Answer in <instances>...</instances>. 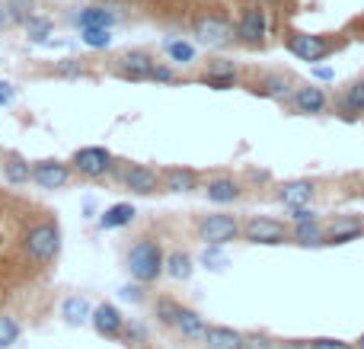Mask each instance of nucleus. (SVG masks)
<instances>
[{"label": "nucleus", "instance_id": "obj_1", "mask_svg": "<svg viewBox=\"0 0 364 349\" xmlns=\"http://www.w3.org/2000/svg\"><path fill=\"white\" fill-rule=\"evenodd\" d=\"M164 250H160L157 241H151V237H141L138 244H134L132 250H128V273H132L134 282H154L160 273H164Z\"/></svg>", "mask_w": 364, "mask_h": 349}, {"label": "nucleus", "instance_id": "obj_2", "mask_svg": "<svg viewBox=\"0 0 364 349\" xmlns=\"http://www.w3.org/2000/svg\"><path fill=\"white\" fill-rule=\"evenodd\" d=\"M23 250L29 260L51 263L58 256V250H61V228L51 222H42V224H36V228H29L23 234Z\"/></svg>", "mask_w": 364, "mask_h": 349}, {"label": "nucleus", "instance_id": "obj_3", "mask_svg": "<svg viewBox=\"0 0 364 349\" xmlns=\"http://www.w3.org/2000/svg\"><path fill=\"white\" fill-rule=\"evenodd\" d=\"M192 36L198 38V45H205V48H227V45L237 38V29H233L224 16H218V13H205V16L195 19Z\"/></svg>", "mask_w": 364, "mask_h": 349}, {"label": "nucleus", "instance_id": "obj_4", "mask_svg": "<svg viewBox=\"0 0 364 349\" xmlns=\"http://www.w3.org/2000/svg\"><path fill=\"white\" fill-rule=\"evenodd\" d=\"M288 51H291L294 58H301V61L316 64V61H323V58L333 55L336 45L329 42L326 36H310V32H291V38H288Z\"/></svg>", "mask_w": 364, "mask_h": 349}, {"label": "nucleus", "instance_id": "obj_5", "mask_svg": "<svg viewBox=\"0 0 364 349\" xmlns=\"http://www.w3.org/2000/svg\"><path fill=\"white\" fill-rule=\"evenodd\" d=\"M237 234H243V224H240L233 215H205L198 222V237L205 244H218V247H224V244L233 241Z\"/></svg>", "mask_w": 364, "mask_h": 349}, {"label": "nucleus", "instance_id": "obj_6", "mask_svg": "<svg viewBox=\"0 0 364 349\" xmlns=\"http://www.w3.org/2000/svg\"><path fill=\"white\" fill-rule=\"evenodd\" d=\"M115 157L112 151H106V147H80V151L74 154V160H70V170H77L80 177H106L109 170H112Z\"/></svg>", "mask_w": 364, "mask_h": 349}, {"label": "nucleus", "instance_id": "obj_7", "mask_svg": "<svg viewBox=\"0 0 364 349\" xmlns=\"http://www.w3.org/2000/svg\"><path fill=\"white\" fill-rule=\"evenodd\" d=\"M265 32H269V19H265L262 6H246L243 16L237 23V38L250 48H259L265 42Z\"/></svg>", "mask_w": 364, "mask_h": 349}, {"label": "nucleus", "instance_id": "obj_8", "mask_svg": "<svg viewBox=\"0 0 364 349\" xmlns=\"http://www.w3.org/2000/svg\"><path fill=\"white\" fill-rule=\"evenodd\" d=\"M243 237L250 244H265V247H272V244L288 241V231H284V224L275 222V218H250V222L243 224Z\"/></svg>", "mask_w": 364, "mask_h": 349}, {"label": "nucleus", "instance_id": "obj_9", "mask_svg": "<svg viewBox=\"0 0 364 349\" xmlns=\"http://www.w3.org/2000/svg\"><path fill=\"white\" fill-rule=\"evenodd\" d=\"M154 58L147 51H125V55L115 61V74L122 80H151V71H154Z\"/></svg>", "mask_w": 364, "mask_h": 349}, {"label": "nucleus", "instance_id": "obj_10", "mask_svg": "<svg viewBox=\"0 0 364 349\" xmlns=\"http://www.w3.org/2000/svg\"><path fill=\"white\" fill-rule=\"evenodd\" d=\"M32 179L42 189H61L70 179V167L61 160H38V164H32Z\"/></svg>", "mask_w": 364, "mask_h": 349}, {"label": "nucleus", "instance_id": "obj_11", "mask_svg": "<svg viewBox=\"0 0 364 349\" xmlns=\"http://www.w3.org/2000/svg\"><path fill=\"white\" fill-rule=\"evenodd\" d=\"M122 179H125V186L132 192H138V196H151V192H157V186L164 183V177H160L154 167H144V164L128 167V170L122 173Z\"/></svg>", "mask_w": 364, "mask_h": 349}, {"label": "nucleus", "instance_id": "obj_12", "mask_svg": "<svg viewBox=\"0 0 364 349\" xmlns=\"http://www.w3.org/2000/svg\"><path fill=\"white\" fill-rule=\"evenodd\" d=\"M364 234V222L355 215H339L326 224V244H352Z\"/></svg>", "mask_w": 364, "mask_h": 349}, {"label": "nucleus", "instance_id": "obj_13", "mask_svg": "<svg viewBox=\"0 0 364 349\" xmlns=\"http://www.w3.org/2000/svg\"><path fill=\"white\" fill-rule=\"evenodd\" d=\"M237 80H240V71H237V64L227 61V58L211 61L208 71L201 74V83H208V87H214V90H230V87H237Z\"/></svg>", "mask_w": 364, "mask_h": 349}, {"label": "nucleus", "instance_id": "obj_14", "mask_svg": "<svg viewBox=\"0 0 364 349\" xmlns=\"http://www.w3.org/2000/svg\"><path fill=\"white\" fill-rule=\"evenodd\" d=\"M90 321H93L96 333L100 337H122V330H125V318H122V311L115 305H100L93 308V314H90Z\"/></svg>", "mask_w": 364, "mask_h": 349}, {"label": "nucleus", "instance_id": "obj_15", "mask_svg": "<svg viewBox=\"0 0 364 349\" xmlns=\"http://www.w3.org/2000/svg\"><path fill=\"white\" fill-rule=\"evenodd\" d=\"M291 103H294V109H297V113H304V115H320L323 109H326L329 96H326V90H323V87L307 83V87H297L294 90Z\"/></svg>", "mask_w": 364, "mask_h": 349}, {"label": "nucleus", "instance_id": "obj_16", "mask_svg": "<svg viewBox=\"0 0 364 349\" xmlns=\"http://www.w3.org/2000/svg\"><path fill=\"white\" fill-rule=\"evenodd\" d=\"M314 196H316V186L310 183V179H291V183H284L282 189H278V199H282V205H288V209L310 205Z\"/></svg>", "mask_w": 364, "mask_h": 349}, {"label": "nucleus", "instance_id": "obj_17", "mask_svg": "<svg viewBox=\"0 0 364 349\" xmlns=\"http://www.w3.org/2000/svg\"><path fill=\"white\" fill-rule=\"evenodd\" d=\"M205 196H208V202H214V205H227V202H237V199L243 196V189H240V183L230 177H214V179H208Z\"/></svg>", "mask_w": 364, "mask_h": 349}, {"label": "nucleus", "instance_id": "obj_18", "mask_svg": "<svg viewBox=\"0 0 364 349\" xmlns=\"http://www.w3.org/2000/svg\"><path fill=\"white\" fill-rule=\"evenodd\" d=\"M173 327L188 340H205V333H208L205 318H201L198 311H192V308H182V305H179L176 318H173Z\"/></svg>", "mask_w": 364, "mask_h": 349}, {"label": "nucleus", "instance_id": "obj_19", "mask_svg": "<svg viewBox=\"0 0 364 349\" xmlns=\"http://www.w3.org/2000/svg\"><path fill=\"white\" fill-rule=\"evenodd\" d=\"M205 349H246V337L233 327H208Z\"/></svg>", "mask_w": 364, "mask_h": 349}, {"label": "nucleus", "instance_id": "obj_20", "mask_svg": "<svg viewBox=\"0 0 364 349\" xmlns=\"http://www.w3.org/2000/svg\"><path fill=\"white\" fill-rule=\"evenodd\" d=\"M134 215H138V212H134L132 202H115V205H109V209L100 215V228H102V231L125 228V224L134 222Z\"/></svg>", "mask_w": 364, "mask_h": 349}, {"label": "nucleus", "instance_id": "obj_21", "mask_svg": "<svg viewBox=\"0 0 364 349\" xmlns=\"http://www.w3.org/2000/svg\"><path fill=\"white\" fill-rule=\"evenodd\" d=\"M74 23L80 26V29H87V26H102V29H112V26L119 23V16H115V10H106V6H83V10L74 16Z\"/></svg>", "mask_w": 364, "mask_h": 349}, {"label": "nucleus", "instance_id": "obj_22", "mask_svg": "<svg viewBox=\"0 0 364 349\" xmlns=\"http://www.w3.org/2000/svg\"><path fill=\"white\" fill-rule=\"evenodd\" d=\"M198 183V173L195 170H182V167H170L164 173V189L166 192H188Z\"/></svg>", "mask_w": 364, "mask_h": 349}, {"label": "nucleus", "instance_id": "obj_23", "mask_svg": "<svg viewBox=\"0 0 364 349\" xmlns=\"http://www.w3.org/2000/svg\"><path fill=\"white\" fill-rule=\"evenodd\" d=\"M29 13H32V0H0V26L26 23Z\"/></svg>", "mask_w": 364, "mask_h": 349}, {"label": "nucleus", "instance_id": "obj_24", "mask_svg": "<svg viewBox=\"0 0 364 349\" xmlns=\"http://www.w3.org/2000/svg\"><path fill=\"white\" fill-rule=\"evenodd\" d=\"M90 314H93V311H90V301H87V298H80V295H74V298H68V301L61 305V318L68 321L70 327L87 324Z\"/></svg>", "mask_w": 364, "mask_h": 349}, {"label": "nucleus", "instance_id": "obj_25", "mask_svg": "<svg viewBox=\"0 0 364 349\" xmlns=\"http://www.w3.org/2000/svg\"><path fill=\"white\" fill-rule=\"evenodd\" d=\"M294 241L301 247H320L326 244V228L320 222H304V224H294Z\"/></svg>", "mask_w": 364, "mask_h": 349}, {"label": "nucleus", "instance_id": "obj_26", "mask_svg": "<svg viewBox=\"0 0 364 349\" xmlns=\"http://www.w3.org/2000/svg\"><path fill=\"white\" fill-rule=\"evenodd\" d=\"M339 106H342L346 115H361L364 113V77L348 83L346 93H342V100H339Z\"/></svg>", "mask_w": 364, "mask_h": 349}, {"label": "nucleus", "instance_id": "obj_27", "mask_svg": "<svg viewBox=\"0 0 364 349\" xmlns=\"http://www.w3.org/2000/svg\"><path fill=\"white\" fill-rule=\"evenodd\" d=\"M4 177H6V183H13V186H23V183H29L32 179V167L26 164L23 157H6V164H4Z\"/></svg>", "mask_w": 364, "mask_h": 349}, {"label": "nucleus", "instance_id": "obj_28", "mask_svg": "<svg viewBox=\"0 0 364 349\" xmlns=\"http://www.w3.org/2000/svg\"><path fill=\"white\" fill-rule=\"evenodd\" d=\"M23 26H26V32H29V42H38V45L48 42V36H51V19L38 16V13H29Z\"/></svg>", "mask_w": 364, "mask_h": 349}, {"label": "nucleus", "instance_id": "obj_29", "mask_svg": "<svg viewBox=\"0 0 364 349\" xmlns=\"http://www.w3.org/2000/svg\"><path fill=\"white\" fill-rule=\"evenodd\" d=\"M164 269L173 276V279H188V276H192V256L182 254V250H173V254L166 256Z\"/></svg>", "mask_w": 364, "mask_h": 349}, {"label": "nucleus", "instance_id": "obj_30", "mask_svg": "<svg viewBox=\"0 0 364 349\" xmlns=\"http://www.w3.org/2000/svg\"><path fill=\"white\" fill-rule=\"evenodd\" d=\"M259 93H262V96H272V100H284V96L291 93L288 77H282V74L262 77V83H259Z\"/></svg>", "mask_w": 364, "mask_h": 349}, {"label": "nucleus", "instance_id": "obj_31", "mask_svg": "<svg viewBox=\"0 0 364 349\" xmlns=\"http://www.w3.org/2000/svg\"><path fill=\"white\" fill-rule=\"evenodd\" d=\"M80 38H83V45L102 51V48H109V45H112V29H102V26H87V29H80Z\"/></svg>", "mask_w": 364, "mask_h": 349}, {"label": "nucleus", "instance_id": "obj_32", "mask_svg": "<svg viewBox=\"0 0 364 349\" xmlns=\"http://www.w3.org/2000/svg\"><path fill=\"white\" fill-rule=\"evenodd\" d=\"M166 55H170V61H176V64H192L195 61V45L176 38V42H166Z\"/></svg>", "mask_w": 364, "mask_h": 349}, {"label": "nucleus", "instance_id": "obj_33", "mask_svg": "<svg viewBox=\"0 0 364 349\" xmlns=\"http://www.w3.org/2000/svg\"><path fill=\"white\" fill-rule=\"evenodd\" d=\"M19 340V324L13 318H0V349H10Z\"/></svg>", "mask_w": 364, "mask_h": 349}, {"label": "nucleus", "instance_id": "obj_34", "mask_svg": "<svg viewBox=\"0 0 364 349\" xmlns=\"http://www.w3.org/2000/svg\"><path fill=\"white\" fill-rule=\"evenodd\" d=\"M157 318H160V324H166V327H173V318H176V311H179V305L176 301H170V298H160L157 301Z\"/></svg>", "mask_w": 364, "mask_h": 349}, {"label": "nucleus", "instance_id": "obj_35", "mask_svg": "<svg viewBox=\"0 0 364 349\" xmlns=\"http://www.w3.org/2000/svg\"><path fill=\"white\" fill-rule=\"evenodd\" d=\"M55 74H58V77H80V74H83V64L77 61V58H68V61H61V64L55 68Z\"/></svg>", "mask_w": 364, "mask_h": 349}, {"label": "nucleus", "instance_id": "obj_36", "mask_svg": "<svg viewBox=\"0 0 364 349\" xmlns=\"http://www.w3.org/2000/svg\"><path fill=\"white\" fill-rule=\"evenodd\" d=\"M151 80H154V83H173V80H176V74H173L170 64H154Z\"/></svg>", "mask_w": 364, "mask_h": 349}, {"label": "nucleus", "instance_id": "obj_37", "mask_svg": "<svg viewBox=\"0 0 364 349\" xmlns=\"http://www.w3.org/2000/svg\"><path fill=\"white\" fill-rule=\"evenodd\" d=\"M307 349H352V343H346V340H329V337H323V340H314Z\"/></svg>", "mask_w": 364, "mask_h": 349}, {"label": "nucleus", "instance_id": "obj_38", "mask_svg": "<svg viewBox=\"0 0 364 349\" xmlns=\"http://www.w3.org/2000/svg\"><path fill=\"white\" fill-rule=\"evenodd\" d=\"M291 218H294V224L316 222V212H314V209H307V205H301V209H291Z\"/></svg>", "mask_w": 364, "mask_h": 349}, {"label": "nucleus", "instance_id": "obj_39", "mask_svg": "<svg viewBox=\"0 0 364 349\" xmlns=\"http://www.w3.org/2000/svg\"><path fill=\"white\" fill-rule=\"evenodd\" d=\"M13 93H16V90H13V83L0 80V106H6V103L13 100Z\"/></svg>", "mask_w": 364, "mask_h": 349}, {"label": "nucleus", "instance_id": "obj_40", "mask_svg": "<svg viewBox=\"0 0 364 349\" xmlns=\"http://www.w3.org/2000/svg\"><path fill=\"white\" fill-rule=\"evenodd\" d=\"M246 349H272V340H265V337H252V340H246Z\"/></svg>", "mask_w": 364, "mask_h": 349}, {"label": "nucleus", "instance_id": "obj_41", "mask_svg": "<svg viewBox=\"0 0 364 349\" xmlns=\"http://www.w3.org/2000/svg\"><path fill=\"white\" fill-rule=\"evenodd\" d=\"M122 298H125V301H141V288L138 286H125V288H122Z\"/></svg>", "mask_w": 364, "mask_h": 349}, {"label": "nucleus", "instance_id": "obj_42", "mask_svg": "<svg viewBox=\"0 0 364 349\" xmlns=\"http://www.w3.org/2000/svg\"><path fill=\"white\" fill-rule=\"evenodd\" d=\"M314 74L320 77V80H333V77H336V74H333V71H329V68H316Z\"/></svg>", "mask_w": 364, "mask_h": 349}, {"label": "nucleus", "instance_id": "obj_43", "mask_svg": "<svg viewBox=\"0 0 364 349\" xmlns=\"http://www.w3.org/2000/svg\"><path fill=\"white\" fill-rule=\"evenodd\" d=\"M358 349H364V333H361V340H358Z\"/></svg>", "mask_w": 364, "mask_h": 349}, {"label": "nucleus", "instance_id": "obj_44", "mask_svg": "<svg viewBox=\"0 0 364 349\" xmlns=\"http://www.w3.org/2000/svg\"><path fill=\"white\" fill-rule=\"evenodd\" d=\"M262 4H269V0H262Z\"/></svg>", "mask_w": 364, "mask_h": 349}]
</instances>
